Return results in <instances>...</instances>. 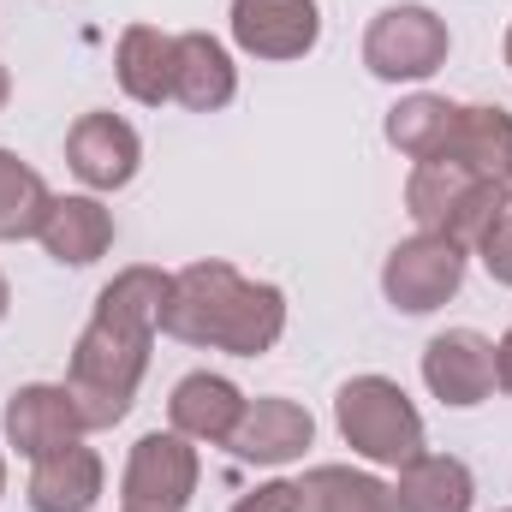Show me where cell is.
<instances>
[{"instance_id": "obj_28", "label": "cell", "mask_w": 512, "mask_h": 512, "mask_svg": "<svg viewBox=\"0 0 512 512\" xmlns=\"http://www.w3.org/2000/svg\"><path fill=\"white\" fill-rule=\"evenodd\" d=\"M0 495H6V453H0Z\"/></svg>"}, {"instance_id": "obj_19", "label": "cell", "mask_w": 512, "mask_h": 512, "mask_svg": "<svg viewBox=\"0 0 512 512\" xmlns=\"http://www.w3.org/2000/svg\"><path fill=\"white\" fill-rule=\"evenodd\" d=\"M114 78H120V90H126L131 102H143V108L173 102V36L155 30V24H131V30H120Z\"/></svg>"}, {"instance_id": "obj_11", "label": "cell", "mask_w": 512, "mask_h": 512, "mask_svg": "<svg viewBox=\"0 0 512 512\" xmlns=\"http://www.w3.org/2000/svg\"><path fill=\"white\" fill-rule=\"evenodd\" d=\"M66 167L90 185V191H120L143 167V143L120 114H84L66 131Z\"/></svg>"}, {"instance_id": "obj_18", "label": "cell", "mask_w": 512, "mask_h": 512, "mask_svg": "<svg viewBox=\"0 0 512 512\" xmlns=\"http://www.w3.org/2000/svg\"><path fill=\"white\" fill-rule=\"evenodd\" d=\"M435 161H459L465 173L489 179V185H507L512 179V114L507 108H459L453 137Z\"/></svg>"}, {"instance_id": "obj_27", "label": "cell", "mask_w": 512, "mask_h": 512, "mask_svg": "<svg viewBox=\"0 0 512 512\" xmlns=\"http://www.w3.org/2000/svg\"><path fill=\"white\" fill-rule=\"evenodd\" d=\"M6 96H12V78H6V66H0V108H6Z\"/></svg>"}, {"instance_id": "obj_8", "label": "cell", "mask_w": 512, "mask_h": 512, "mask_svg": "<svg viewBox=\"0 0 512 512\" xmlns=\"http://www.w3.org/2000/svg\"><path fill=\"white\" fill-rule=\"evenodd\" d=\"M84 435H90L84 411H78L66 382H24L6 399V447H18L30 465L72 447V441H84Z\"/></svg>"}, {"instance_id": "obj_12", "label": "cell", "mask_w": 512, "mask_h": 512, "mask_svg": "<svg viewBox=\"0 0 512 512\" xmlns=\"http://www.w3.org/2000/svg\"><path fill=\"white\" fill-rule=\"evenodd\" d=\"M316 441V417L298 405V399H280V393H262L245 405L239 429H233V453L245 465H292L304 459V447Z\"/></svg>"}, {"instance_id": "obj_22", "label": "cell", "mask_w": 512, "mask_h": 512, "mask_svg": "<svg viewBox=\"0 0 512 512\" xmlns=\"http://www.w3.org/2000/svg\"><path fill=\"white\" fill-rule=\"evenodd\" d=\"M48 209H54L48 179L30 161H18L12 149H0V239L6 245L12 239H36L42 221H48Z\"/></svg>"}, {"instance_id": "obj_4", "label": "cell", "mask_w": 512, "mask_h": 512, "mask_svg": "<svg viewBox=\"0 0 512 512\" xmlns=\"http://www.w3.org/2000/svg\"><path fill=\"white\" fill-rule=\"evenodd\" d=\"M334 423L358 459L387 465V471H399L405 459L423 453V411L387 376H352L334 393Z\"/></svg>"}, {"instance_id": "obj_25", "label": "cell", "mask_w": 512, "mask_h": 512, "mask_svg": "<svg viewBox=\"0 0 512 512\" xmlns=\"http://www.w3.org/2000/svg\"><path fill=\"white\" fill-rule=\"evenodd\" d=\"M495 387H501V393H512V328L495 340Z\"/></svg>"}, {"instance_id": "obj_13", "label": "cell", "mask_w": 512, "mask_h": 512, "mask_svg": "<svg viewBox=\"0 0 512 512\" xmlns=\"http://www.w3.org/2000/svg\"><path fill=\"white\" fill-rule=\"evenodd\" d=\"M233 96H239V66L227 42H215L209 30L173 36V102L191 114H221Z\"/></svg>"}, {"instance_id": "obj_30", "label": "cell", "mask_w": 512, "mask_h": 512, "mask_svg": "<svg viewBox=\"0 0 512 512\" xmlns=\"http://www.w3.org/2000/svg\"><path fill=\"white\" fill-rule=\"evenodd\" d=\"M507 203H512V179H507Z\"/></svg>"}, {"instance_id": "obj_9", "label": "cell", "mask_w": 512, "mask_h": 512, "mask_svg": "<svg viewBox=\"0 0 512 512\" xmlns=\"http://www.w3.org/2000/svg\"><path fill=\"white\" fill-rule=\"evenodd\" d=\"M423 382L441 405L471 411L495 393V340L477 328H447L423 346Z\"/></svg>"}, {"instance_id": "obj_20", "label": "cell", "mask_w": 512, "mask_h": 512, "mask_svg": "<svg viewBox=\"0 0 512 512\" xmlns=\"http://www.w3.org/2000/svg\"><path fill=\"white\" fill-rule=\"evenodd\" d=\"M298 512H399L393 483L352 471V465H316L298 477Z\"/></svg>"}, {"instance_id": "obj_3", "label": "cell", "mask_w": 512, "mask_h": 512, "mask_svg": "<svg viewBox=\"0 0 512 512\" xmlns=\"http://www.w3.org/2000/svg\"><path fill=\"white\" fill-rule=\"evenodd\" d=\"M507 185H489L477 173H465L459 161H411L405 179V215L417 221V233H435L459 251H477L483 233L507 215Z\"/></svg>"}, {"instance_id": "obj_16", "label": "cell", "mask_w": 512, "mask_h": 512, "mask_svg": "<svg viewBox=\"0 0 512 512\" xmlns=\"http://www.w3.org/2000/svg\"><path fill=\"white\" fill-rule=\"evenodd\" d=\"M102 483H108L102 453L84 447V441H72V447H60V453H48V459L30 465L24 501H30V512H90L102 501Z\"/></svg>"}, {"instance_id": "obj_14", "label": "cell", "mask_w": 512, "mask_h": 512, "mask_svg": "<svg viewBox=\"0 0 512 512\" xmlns=\"http://www.w3.org/2000/svg\"><path fill=\"white\" fill-rule=\"evenodd\" d=\"M245 405H251V399L227 382V376L197 370V376H185V382L173 387L167 423H173L185 441H197V447H227L233 429H239V417H245Z\"/></svg>"}, {"instance_id": "obj_2", "label": "cell", "mask_w": 512, "mask_h": 512, "mask_svg": "<svg viewBox=\"0 0 512 512\" xmlns=\"http://www.w3.org/2000/svg\"><path fill=\"white\" fill-rule=\"evenodd\" d=\"M161 334L203 352L262 358L286 334V292L268 280H245L233 262H185L167 286Z\"/></svg>"}, {"instance_id": "obj_1", "label": "cell", "mask_w": 512, "mask_h": 512, "mask_svg": "<svg viewBox=\"0 0 512 512\" xmlns=\"http://www.w3.org/2000/svg\"><path fill=\"white\" fill-rule=\"evenodd\" d=\"M167 286H173V274L143 268V262L120 268L102 286V298H96V310H90V322L72 346V370H66V387L84 411V429H114L131 411L137 387L149 376Z\"/></svg>"}, {"instance_id": "obj_15", "label": "cell", "mask_w": 512, "mask_h": 512, "mask_svg": "<svg viewBox=\"0 0 512 512\" xmlns=\"http://www.w3.org/2000/svg\"><path fill=\"white\" fill-rule=\"evenodd\" d=\"M42 251L54 256L60 268H90L114 251V209L96 197V191H78V197H54L48 221H42Z\"/></svg>"}, {"instance_id": "obj_5", "label": "cell", "mask_w": 512, "mask_h": 512, "mask_svg": "<svg viewBox=\"0 0 512 512\" xmlns=\"http://www.w3.org/2000/svg\"><path fill=\"white\" fill-rule=\"evenodd\" d=\"M447 18L405 0V6H382L364 30V66L382 78V84H423L447 66Z\"/></svg>"}, {"instance_id": "obj_29", "label": "cell", "mask_w": 512, "mask_h": 512, "mask_svg": "<svg viewBox=\"0 0 512 512\" xmlns=\"http://www.w3.org/2000/svg\"><path fill=\"white\" fill-rule=\"evenodd\" d=\"M507 66H512V24H507Z\"/></svg>"}, {"instance_id": "obj_24", "label": "cell", "mask_w": 512, "mask_h": 512, "mask_svg": "<svg viewBox=\"0 0 512 512\" xmlns=\"http://www.w3.org/2000/svg\"><path fill=\"white\" fill-rule=\"evenodd\" d=\"M233 512H298V483H262Z\"/></svg>"}, {"instance_id": "obj_17", "label": "cell", "mask_w": 512, "mask_h": 512, "mask_svg": "<svg viewBox=\"0 0 512 512\" xmlns=\"http://www.w3.org/2000/svg\"><path fill=\"white\" fill-rule=\"evenodd\" d=\"M393 507L399 512H471L477 507V477L453 453H417V459L399 465Z\"/></svg>"}, {"instance_id": "obj_21", "label": "cell", "mask_w": 512, "mask_h": 512, "mask_svg": "<svg viewBox=\"0 0 512 512\" xmlns=\"http://www.w3.org/2000/svg\"><path fill=\"white\" fill-rule=\"evenodd\" d=\"M453 120H459V102L417 90V96H405V102L387 114V143H393L405 161H435V155L447 149V137H453Z\"/></svg>"}, {"instance_id": "obj_23", "label": "cell", "mask_w": 512, "mask_h": 512, "mask_svg": "<svg viewBox=\"0 0 512 512\" xmlns=\"http://www.w3.org/2000/svg\"><path fill=\"white\" fill-rule=\"evenodd\" d=\"M477 256H483V268H489V280H495V286H512V209L489 227V233H483Z\"/></svg>"}, {"instance_id": "obj_6", "label": "cell", "mask_w": 512, "mask_h": 512, "mask_svg": "<svg viewBox=\"0 0 512 512\" xmlns=\"http://www.w3.org/2000/svg\"><path fill=\"white\" fill-rule=\"evenodd\" d=\"M197 483H203L197 441H185L179 429H149L126 459L120 501H126V512H185Z\"/></svg>"}, {"instance_id": "obj_26", "label": "cell", "mask_w": 512, "mask_h": 512, "mask_svg": "<svg viewBox=\"0 0 512 512\" xmlns=\"http://www.w3.org/2000/svg\"><path fill=\"white\" fill-rule=\"evenodd\" d=\"M6 310H12V286H6V274H0V322H6Z\"/></svg>"}, {"instance_id": "obj_10", "label": "cell", "mask_w": 512, "mask_h": 512, "mask_svg": "<svg viewBox=\"0 0 512 512\" xmlns=\"http://www.w3.org/2000/svg\"><path fill=\"white\" fill-rule=\"evenodd\" d=\"M233 42L251 60H304L322 42L316 0H233Z\"/></svg>"}, {"instance_id": "obj_7", "label": "cell", "mask_w": 512, "mask_h": 512, "mask_svg": "<svg viewBox=\"0 0 512 512\" xmlns=\"http://www.w3.org/2000/svg\"><path fill=\"white\" fill-rule=\"evenodd\" d=\"M465 256L459 245H447V239H435V233H411V239H399L382 262V292L393 310H405V316H429V310H441L447 298H459V286H465Z\"/></svg>"}]
</instances>
